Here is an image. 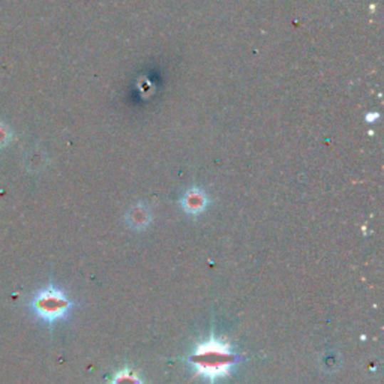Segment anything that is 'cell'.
<instances>
[{
    "mask_svg": "<svg viewBox=\"0 0 384 384\" xmlns=\"http://www.w3.org/2000/svg\"><path fill=\"white\" fill-rule=\"evenodd\" d=\"M240 360L242 358L232 346L213 333L204 343L198 344L187 358V363L194 368V377H204L210 384L230 377Z\"/></svg>",
    "mask_w": 384,
    "mask_h": 384,
    "instance_id": "6da1fadb",
    "label": "cell"
},
{
    "mask_svg": "<svg viewBox=\"0 0 384 384\" xmlns=\"http://www.w3.org/2000/svg\"><path fill=\"white\" fill-rule=\"evenodd\" d=\"M74 306L76 303L71 301L66 293L53 284L38 290L31 301L33 314L48 324L65 320Z\"/></svg>",
    "mask_w": 384,
    "mask_h": 384,
    "instance_id": "7a4b0ae2",
    "label": "cell"
},
{
    "mask_svg": "<svg viewBox=\"0 0 384 384\" xmlns=\"http://www.w3.org/2000/svg\"><path fill=\"white\" fill-rule=\"evenodd\" d=\"M183 207L190 213H200L206 207V197L202 192H190L183 198Z\"/></svg>",
    "mask_w": 384,
    "mask_h": 384,
    "instance_id": "3957f363",
    "label": "cell"
},
{
    "mask_svg": "<svg viewBox=\"0 0 384 384\" xmlns=\"http://www.w3.org/2000/svg\"><path fill=\"white\" fill-rule=\"evenodd\" d=\"M110 384H143V381L135 371L126 366L113 375Z\"/></svg>",
    "mask_w": 384,
    "mask_h": 384,
    "instance_id": "277c9868",
    "label": "cell"
},
{
    "mask_svg": "<svg viewBox=\"0 0 384 384\" xmlns=\"http://www.w3.org/2000/svg\"><path fill=\"white\" fill-rule=\"evenodd\" d=\"M150 221V215L146 210H140V213L137 210L133 212V217L130 218V224L135 229H143Z\"/></svg>",
    "mask_w": 384,
    "mask_h": 384,
    "instance_id": "5b68a950",
    "label": "cell"
},
{
    "mask_svg": "<svg viewBox=\"0 0 384 384\" xmlns=\"http://www.w3.org/2000/svg\"><path fill=\"white\" fill-rule=\"evenodd\" d=\"M8 140H9V135H8V128H0V146L8 143Z\"/></svg>",
    "mask_w": 384,
    "mask_h": 384,
    "instance_id": "8992f818",
    "label": "cell"
}]
</instances>
